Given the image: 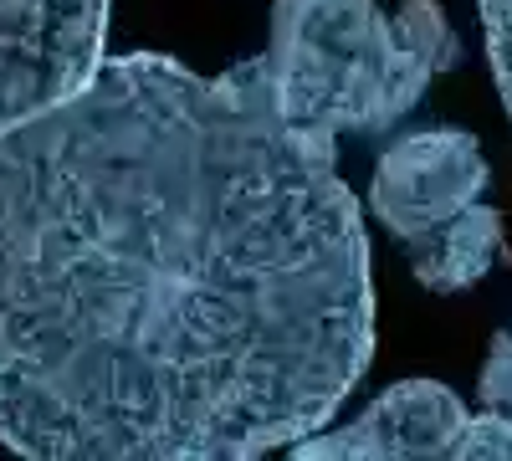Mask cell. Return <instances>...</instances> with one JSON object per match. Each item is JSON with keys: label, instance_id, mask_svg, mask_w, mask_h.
<instances>
[{"label": "cell", "instance_id": "6da1fadb", "mask_svg": "<svg viewBox=\"0 0 512 461\" xmlns=\"http://www.w3.org/2000/svg\"><path fill=\"white\" fill-rule=\"evenodd\" d=\"M338 139L267 57H103L0 134V441L41 461H251L333 421L374 354Z\"/></svg>", "mask_w": 512, "mask_h": 461}, {"label": "cell", "instance_id": "7a4b0ae2", "mask_svg": "<svg viewBox=\"0 0 512 461\" xmlns=\"http://www.w3.org/2000/svg\"><path fill=\"white\" fill-rule=\"evenodd\" d=\"M461 62V41L436 0L384 16L374 0H277L267 72L282 113L308 134H384Z\"/></svg>", "mask_w": 512, "mask_h": 461}, {"label": "cell", "instance_id": "3957f363", "mask_svg": "<svg viewBox=\"0 0 512 461\" xmlns=\"http://www.w3.org/2000/svg\"><path fill=\"white\" fill-rule=\"evenodd\" d=\"M103 36L108 0H0V134L88 82Z\"/></svg>", "mask_w": 512, "mask_h": 461}, {"label": "cell", "instance_id": "277c9868", "mask_svg": "<svg viewBox=\"0 0 512 461\" xmlns=\"http://www.w3.org/2000/svg\"><path fill=\"white\" fill-rule=\"evenodd\" d=\"M487 190V159L466 129H420L390 144L374 164L369 205L400 241L431 236Z\"/></svg>", "mask_w": 512, "mask_h": 461}, {"label": "cell", "instance_id": "5b68a950", "mask_svg": "<svg viewBox=\"0 0 512 461\" xmlns=\"http://www.w3.org/2000/svg\"><path fill=\"white\" fill-rule=\"evenodd\" d=\"M466 405L436 380H405L384 390L344 431H313L292 451L303 461H395V456H456L466 436Z\"/></svg>", "mask_w": 512, "mask_h": 461}, {"label": "cell", "instance_id": "8992f818", "mask_svg": "<svg viewBox=\"0 0 512 461\" xmlns=\"http://www.w3.org/2000/svg\"><path fill=\"white\" fill-rule=\"evenodd\" d=\"M410 246V267L420 277V287L431 292H461L487 277V267L502 251V211L472 200L466 211H456L451 221H441L431 236L405 241Z\"/></svg>", "mask_w": 512, "mask_h": 461}, {"label": "cell", "instance_id": "52a82bcc", "mask_svg": "<svg viewBox=\"0 0 512 461\" xmlns=\"http://www.w3.org/2000/svg\"><path fill=\"white\" fill-rule=\"evenodd\" d=\"M477 6H482V26H487V57H492L497 93L512 118V0H477Z\"/></svg>", "mask_w": 512, "mask_h": 461}, {"label": "cell", "instance_id": "ba28073f", "mask_svg": "<svg viewBox=\"0 0 512 461\" xmlns=\"http://www.w3.org/2000/svg\"><path fill=\"white\" fill-rule=\"evenodd\" d=\"M456 456L461 461H512V415H502L492 405H487V415H472Z\"/></svg>", "mask_w": 512, "mask_h": 461}, {"label": "cell", "instance_id": "9c48e42d", "mask_svg": "<svg viewBox=\"0 0 512 461\" xmlns=\"http://www.w3.org/2000/svg\"><path fill=\"white\" fill-rule=\"evenodd\" d=\"M482 400L502 415H512V323L492 339V354L482 364Z\"/></svg>", "mask_w": 512, "mask_h": 461}]
</instances>
